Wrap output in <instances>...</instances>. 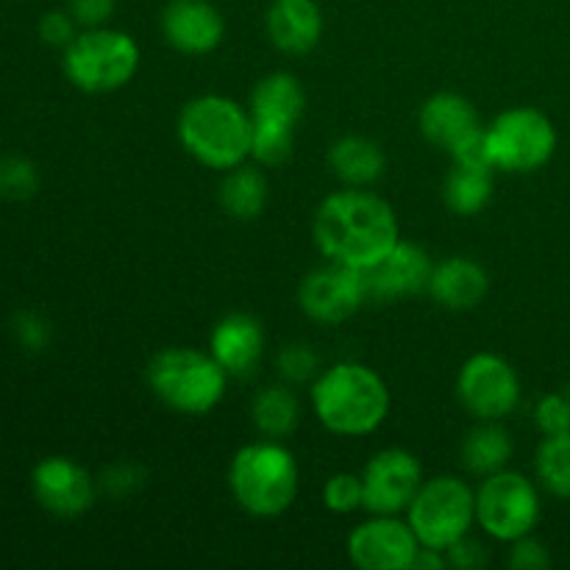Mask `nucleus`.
I'll use <instances>...</instances> for the list:
<instances>
[{
  "label": "nucleus",
  "mask_w": 570,
  "mask_h": 570,
  "mask_svg": "<svg viewBox=\"0 0 570 570\" xmlns=\"http://www.w3.org/2000/svg\"><path fill=\"white\" fill-rule=\"evenodd\" d=\"M312 234L323 256L360 271L376 265L401 239L393 206L360 187L328 195L317 206Z\"/></svg>",
  "instance_id": "nucleus-1"
},
{
  "label": "nucleus",
  "mask_w": 570,
  "mask_h": 570,
  "mask_svg": "<svg viewBox=\"0 0 570 570\" xmlns=\"http://www.w3.org/2000/svg\"><path fill=\"white\" fill-rule=\"evenodd\" d=\"M312 406L323 426L340 438H365L376 432L390 412V390L373 367L362 362H337L317 373Z\"/></svg>",
  "instance_id": "nucleus-2"
},
{
  "label": "nucleus",
  "mask_w": 570,
  "mask_h": 570,
  "mask_svg": "<svg viewBox=\"0 0 570 570\" xmlns=\"http://www.w3.org/2000/svg\"><path fill=\"white\" fill-rule=\"evenodd\" d=\"M250 111L226 95H198L178 117V139L212 170H232L250 156Z\"/></svg>",
  "instance_id": "nucleus-3"
},
{
  "label": "nucleus",
  "mask_w": 570,
  "mask_h": 570,
  "mask_svg": "<svg viewBox=\"0 0 570 570\" xmlns=\"http://www.w3.org/2000/svg\"><path fill=\"white\" fill-rule=\"evenodd\" d=\"M228 488L248 515H284L298 495L295 456L271 438L243 445L228 468Z\"/></svg>",
  "instance_id": "nucleus-4"
},
{
  "label": "nucleus",
  "mask_w": 570,
  "mask_h": 570,
  "mask_svg": "<svg viewBox=\"0 0 570 570\" xmlns=\"http://www.w3.org/2000/svg\"><path fill=\"white\" fill-rule=\"evenodd\" d=\"M228 373L212 354L195 348H165L150 360L148 384L156 399L184 415H206L226 393Z\"/></svg>",
  "instance_id": "nucleus-5"
},
{
  "label": "nucleus",
  "mask_w": 570,
  "mask_h": 570,
  "mask_svg": "<svg viewBox=\"0 0 570 570\" xmlns=\"http://www.w3.org/2000/svg\"><path fill=\"white\" fill-rule=\"evenodd\" d=\"M61 67L67 81L81 92H115L137 76L139 48L126 31L117 28H83L65 48Z\"/></svg>",
  "instance_id": "nucleus-6"
},
{
  "label": "nucleus",
  "mask_w": 570,
  "mask_h": 570,
  "mask_svg": "<svg viewBox=\"0 0 570 570\" xmlns=\"http://www.w3.org/2000/svg\"><path fill=\"white\" fill-rule=\"evenodd\" d=\"M417 543L426 549L445 551L451 543L465 538L476 521V493L456 476H438L423 482L415 501L406 510Z\"/></svg>",
  "instance_id": "nucleus-7"
},
{
  "label": "nucleus",
  "mask_w": 570,
  "mask_h": 570,
  "mask_svg": "<svg viewBox=\"0 0 570 570\" xmlns=\"http://www.w3.org/2000/svg\"><path fill=\"white\" fill-rule=\"evenodd\" d=\"M490 154L499 170L534 173L551 161L557 150V128L540 109L515 106L501 111L488 128Z\"/></svg>",
  "instance_id": "nucleus-8"
},
{
  "label": "nucleus",
  "mask_w": 570,
  "mask_h": 570,
  "mask_svg": "<svg viewBox=\"0 0 570 570\" xmlns=\"http://www.w3.org/2000/svg\"><path fill=\"white\" fill-rule=\"evenodd\" d=\"M476 521L490 538L501 543L527 538L540 521L538 490L523 473L507 468L484 476L482 488L476 490Z\"/></svg>",
  "instance_id": "nucleus-9"
},
{
  "label": "nucleus",
  "mask_w": 570,
  "mask_h": 570,
  "mask_svg": "<svg viewBox=\"0 0 570 570\" xmlns=\"http://www.w3.org/2000/svg\"><path fill=\"white\" fill-rule=\"evenodd\" d=\"M456 395L479 421H504L521 401V382L504 356L473 354L456 379Z\"/></svg>",
  "instance_id": "nucleus-10"
},
{
  "label": "nucleus",
  "mask_w": 570,
  "mask_h": 570,
  "mask_svg": "<svg viewBox=\"0 0 570 570\" xmlns=\"http://www.w3.org/2000/svg\"><path fill=\"white\" fill-rule=\"evenodd\" d=\"M367 298L365 273L360 267L332 262L306 273L298 287V304L306 317L326 326H337L354 317Z\"/></svg>",
  "instance_id": "nucleus-11"
},
{
  "label": "nucleus",
  "mask_w": 570,
  "mask_h": 570,
  "mask_svg": "<svg viewBox=\"0 0 570 570\" xmlns=\"http://www.w3.org/2000/svg\"><path fill=\"white\" fill-rule=\"evenodd\" d=\"M423 488V471L415 454L404 449H384L362 471L365 510L373 515H399L410 510L417 490Z\"/></svg>",
  "instance_id": "nucleus-12"
},
{
  "label": "nucleus",
  "mask_w": 570,
  "mask_h": 570,
  "mask_svg": "<svg viewBox=\"0 0 570 570\" xmlns=\"http://www.w3.org/2000/svg\"><path fill=\"white\" fill-rule=\"evenodd\" d=\"M33 499L56 518H78L95 504L98 482L70 456H45L31 471Z\"/></svg>",
  "instance_id": "nucleus-13"
},
{
  "label": "nucleus",
  "mask_w": 570,
  "mask_h": 570,
  "mask_svg": "<svg viewBox=\"0 0 570 570\" xmlns=\"http://www.w3.org/2000/svg\"><path fill=\"white\" fill-rule=\"evenodd\" d=\"M417 543L410 521L376 515L356 527L348 538V557L362 570H410Z\"/></svg>",
  "instance_id": "nucleus-14"
},
{
  "label": "nucleus",
  "mask_w": 570,
  "mask_h": 570,
  "mask_svg": "<svg viewBox=\"0 0 570 570\" xmlns=\"http://www.w3.org/2000/svg\"><path fill=\"white\" fill-rule=\"evenodd\" d=\"M432 271V259H429V254L421 245L399 239L376 265L362 271L365 273L367 298L393 301L423 293V289H429Z\"/></svg>",
  "instance_id": "nucleus-15"
},
{
  "label": "nucleus",
  "mask_w": 570,
  "mask_h": 570,
  "mask_svg": "<svg viewBox=\"0 0 570 570\" xmlns=\"http://www.w3.org/2000/svg\"><path fill=\"white\" fill-rule=\"evenodd\" d=\"M161 33L170 48L204 56L223 42L226 20L209 0H170L161 11Z\"/></svg>",
  "instance_id": "nucleus-16"
},
{
  "label": "nucleus",
  "mask_w": 570,
  "mask_h": 570,
  "mask_svg": "<svg viewBox=\"0 0 570 570\" xmlns=\"http://www.w3.org/2000/svg\"><path fill=\"white\" fill-rule=\"evenodd\" d=\"M209 354L220 362L228 376H250L265 354L262 323L245 312L226 315L212 328Z\"/></svg>",
  "instance_id": "nucleus-17"
},
{
  "label": "nucleus",
  "mask_w": 570,
  "mask_h": 570,
  "mask_svg": "<svg viewBox=\"0 0 570 570\" xmlns=\"http://www.w3.org/2000/svg\"><path fill=\"white\" fill-rule=\"evenodd\" d=\"M267 37L282 53H309L323 37V11L317 0H273L267 9Z\"/></svg>",
  "instance_id": "nucleus-18"
},
{
  "label": "nucleus",
  "mask_w": 570,
  "mask_h": 570,
  "mask_svg": "<svg viewBox=\"0 0 570 570\" xmlns=\"http://www.w3.org/2000/svg\"><path fill=\"white\" fill-rule=\"evenodd\" d=\"M490 289V276L476 259L468 256H451V259L434 265L429 278V295L440 306L454 312L473 309L484 301Z\"/></svg>",
  "instance_id": "nucleus-19"
},
{
  "label": "nucleus",
  "mask_w": 570,
  "mask_h": 570,
  "mask_svg": "<svg viewBox=\"0 0 570 570\" xmlns=\"http://www.w3.org/2000/svg\"><path fill=\"white\" fill-rule=\"evenodd\" d=\"M421 131L432 145L451 150L460 145L468 134L482 128L476 109L471 100L460 92H438L421 106Z\"/></svg>",
  "instance_id": "nucleus-20"
},
{
  "label": "nucleus",
  "mask_w": 570,
  "mask_h": 570,
  "mask_svg": "<svg viewBox=\"0 0 570 570\" xmlns=\"http://www.w3.org/2000/svg\"><path fill=\"white\" fill-rule=\"evenodd\" d=\"M306 92L293 72H271L262 81H256L250 92V117L254 120H273L298 126L304 115Z\"/></svg>",
  "instance_id": "nucleus-21"
},
{
  "label": "nucleus",
  "mask_w": 570,
  "mask_h": 570,
  "mask_svg": "<svg viewBox=\"0 0 570 570\" xmlns=\"http://www.w3.org/2000/svg\"><path fill=\"white\" fill-rule=\"evenodd\" d=\"M328 165H332L334 176L348 187H367L384 176L387 159H384V150L379 148V142L360 137V134H348L332 145Z\"/></svg>",
  "instance_id": "nucleus-22"
},
{
  "label": "nucleus",
  "mask_w": 570,
  "mask_h": 570,
  "mask_svg": "<svg viewBox=\"0 0 570 570\" xmlns=\"http://www.w3.org/2000/svg\"><path fill=\"white\" fill-rule=\"evenodd\" d=\"M510 456L512 440L501 421H482L462 443V465L476 476H493L504 471Z\"/></svg>",
  "instance_id": "nucleus-23"
},
{
  "label": "nucleus",
  "mask_w": 570,
  "mask_h": 570,
  "mask_svg": "<svg viewBox=\"0 0 570 570\" xmlns=\"http://www.w3.org/2000/svg\"><path fill=\"white\" fill-rule=\"evenodd\" d=\"M220 204L234 220H254L267 204V178L259 167L237 165L226 170L220 184Z\"/></svg>",
  "instance_id": "nucleus-24"
},
{
  "label": "nucleus",
  "mask_w": 570,
  "mask_h": 570,
  "mask_svg": "<svg viewBox=\"0 0 570 570\" xmlns=\"http://www.w3.org/2000/svg\"><path fill=\"white\" fill-rule=\"evenodd\" d=\"M250 417H254L256 432L271 440H282L295 432L301 417V406L295 393H289L284 384H271L259 390L250 404Z\"/></svg>",
  "instance_id": "nucleus-25"
},
{
  "label": "nucleus",
  "mask_w": 570,
  "mask_h": 570,
  "mask_svg": "<svg viewBox=\"0 0 570 570\" xmlns=\"http://www.w3.org/2000/svg\"><path fill=\"white\" fill-rule=\"evenodd\" d=\"M443 195L445 204H449L451 212H456V215H479V212L490 204V198H493V170L454 165V170L445 178Z\"/></svg>",
  "instance_id": "nucleus-26"
},
{
  "label": "nucleus",
  "mask_w": 570,
  "mask_h": 570,
  "mask_svg": "<svg viewBox=\"0 0 570 570\" xmlns=\"http://www.w3.org/2000/svg\"><path fill=\"white\" fill-rule=\"evenodd\" d=\"M538 479L551 495L570 499V432L543 438L538 449Z\"/></svg>",
  "instance_id": "nucleus-27"
},
{
  "label": "nucleus",
  "mask_w": 570,
  "mask_h": 570,
  "mask_svg": "<svg viewBox=\"0 0 570 570\" xmlns=\"http://www.w3.org/2000/svg\"><path fill=\"white\" fill-rule=\"evenodd\" d=\"M254 131H250V156L259 165L278 167L293 156L295 145V126L287 122H273V120H254Z\"/></svg>",
  "instance_id": "nucleus-28"
},
{
  "label": "nucleus",
  "mask_w": 570,
  "mask_h": 570,
  "mask_svg": "<svg viewBox=\"0 0 570 570\" xmlns=\"http://www.w3.org/2000/svg\"><path fill=\"white\" fill-rule=\"evenodd\" d=\"M39 189V170L26 156H0V198L28 200Z\"/></svg>",
  "instance_id": "nucleus-29"
},
{
  "label": "nucleus",
  "mask_w": 570,
  "mask_h": 570,
  "mask_svg": "<svg viewBox=\"0 0 570 570\" xmlns=\"http://www.w3.org/2000/svg\"><path fill=\"white\" fill-rule=\"evenodd\" d=\"M323 504L337 515H348L365 507V490H362V476L354 473H334L326 484H323Z\"/></svg>",
  "instance_id": "nucleus-30"
},
{
  "label": "nucleus",
  "mask_w": 570,
  "mask_h": 570,
  "mask_svg": "<svg viewBox=\"0 0 570 570\" xmlns=\"http://www.w3.org/2000/svg\"><path fill=\"white\" fill-rule=\"evenodd\" d=\"M276 365L284 382L304 384V382H312V379H317V371H321V356H317L309 345L293 343V345H284Z\"/></svg>",
  "instance_id": "nucleus-31"
},
{
  "label": "nucleus",
  "mask_w": 570,
  "mask_h": 570,
  "mask_svg": "<svg viewBox=\"0 0 570 570\" xmlns=\"http://www.w3.org/2000/svg\"><path fill=\"white\" fill-rule=\"evenodd\" d=\"M11 332H14V340L20 343V348L28 351V354H42L50 345V340H53L50 321L33 309L17 312L14 321H11Z\"/></svg>",
  "instance_id": "nucleus-32"
},
{
  "label": "nucleus",
  "mask_w": 570,
  "mask_h": 570,
  "mask_svg": "<svg viewBox=\"0 0 570 570\" xmlns=\"http://www.w3.org/2000/svg\"><path fill=\"white\" fill-rule=\"evenodd\" d=\"M534 423L543 432V438L551 434L570 432V404L566 393H549L534 406Z\"/></svg>",
  "instance_id": "nucleus-33"
},
{
  "label": "nucleus",
  "mask_w": 570,
  "mask_h": 570,
  "mask_svg": "<svg viewBox=\"0 0 570 570\" xmlns=\"http://www.w3.org/2000/svg\"><path fill=\"white\" fill-rule=\"evenodd\" d=\"M145 484V468L137 462H117V465L106 468L104 476H100L98 488L104 493L115 495V499H126V495L137 493Z\"/></svg>",
  "instance_id": "nucleus-34"
},
{
  "label": "nucleus",
  "mask_w": 570,
  "mask_h": 570,
  "mask_svg": "<svg viewBox=\"0 0 570 570\" xmlns=\"http://www.w3.org/2000/svg\"><path fill=\"white\" fill-rule=\"evenodd\" d=\"M454 156V165L465 167H484V170H495L493 154H490V139L488 128H476L473 134H468L460 145L449 150Z\"/></svg>",
  "instance_id": "nucleus-35"
},
{
  "label": "nucleus",
  "mask_w": 570,
  "mask_h": 570,
  "mask_svg": "<svg viewBox=\"0 0 570 570\" xmlns=\"http://www.w3.org/2000/svg\"><path fill=\"white\" fill-rule=\"evenodd\" d=\"M76 28H78V22H76V17L70 14V11L53 9V11H48V14H42L37 31H39V39H42L45 45L65 50L67 45H70L72 39L78 37Z\"/></svg>",
  "instance_id": "nucleus-36"
},
{
  "label": "nucleus",
  "mask_w": 570,
  "mask_h": 570,
  "mask_svg": "<svg viewBox=\"0 0 570 570\" xmlns=\"http://www.w3.org/2000/svg\"><path fill=\"white\" fill-rule=\"evenodd\" d=\"M445 562L460 570H479L488 566V551H484V546L479 540L465 534V538H460L456 543H451L445 549Z\"/></svg>",
  "instance_id": "nucleus-37"
},
{
  "label": "nucleus",
  "mask_w": 570,
  "mask_h": 570,
  "mask_svg": "<svg viewBox=\"0 0 570 570\" xmlns=\"http://www.w3.org/2000/svg\"><path fill=\"white\" fill-rule=\"evenodd\" d=\"M551 566V557L546 551V546L540 540H534L532 534L527 538L515 540L512 543V554H510V568L515 570H543Z\"/></svg>",
  "instance_id": "nucleus-38"
},
{
  "label": "nucleus",
  "mask_w": 570,
  "mask_h": 570,
  "mask_svg": "<svg viewBox=\"0 0 570 570\" xmlns=\"http://www.w3.org/2000/svg\"><path fill=\"white\" fill-rule=\"evenodd\" d=\"M117 0H67V11L81 28H100L115 14Z\"/></svg>",
  "instance_id": "nucleus-39"
},
{
  "label": "nucleus",
  "mask_w": 570,
  "mask_h": 570,
  "mask_svg": "<svg viewBox=\"0 0 570 570\" xmlns=\"http://www.w3.org/2000/svg\"><path fill=\"white\" fill-rule=\"evenodd\" d=\"M449 566L443 557V551L438 549H426V546H421L415 554V560H412V568L410 570H434V568H443Z\"/></svg>",
  "instance_id": "nucleus-40"
},
{
  "label": "nucleus",
  "mask_w": 570,
  "mask_h": 570,
  "mask_svg": "<svg viewBox=\"0 0 570 570\" xmlns=\"http://www.w3.org/2000/svg\"><path fill=\"white\" fill-rule=\"evenodd\" d=\"M566 395H568V404H570V384H568V390H566Z\"/></svg>",
  "instance_id": "nucleus-41"
}]
</instances>
